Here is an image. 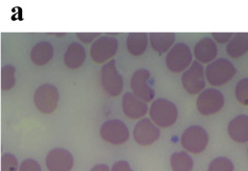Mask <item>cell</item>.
Here are the masks:
<instances>
[{
	"instance_id": "obj_1",
	"label": "cell",
	"mask_w": 248,
	"mask_h": 171,
	"mask_svg": "<svg viewBox=\"0 0 248 171\" xmlns=\"http://www.w3.org/2000/svg\"><path fill=\"white\" fill-rule=\"evenodd\" d=\"M178 108L167 99H157L150 108V115L158 127L167 128L176 123L178 119Z\"/></svg>"
},
{
	"instance_id": "obj_27",
	"label": "cell",
	"mask_w": 248,
	"mask_h": 171,
	"mask_svg": "<svg viewBox=\"0 0 248 171\" xmlns=\"http://www.w3.org/2000/svg\"><path fill=\"white\" fill-rule=\"evenodd\" d=\"M19 171H41V167L39 163L33 158H27L20 164Z\"/></svg>"
},
{
	"instance_id": "obj_7",
	"label": "cell",
	"mask_w": 248,
	"mask_h": 171,
	"mask_svg": "<svg viewBox=\"0 0 248 171\" xmlns=\"http://www.w3.org/2000/svg\"><path fill=\"white\" fill-rule=\"evenodd\" d=\"M224 96L216 88L204 89L198 96L197 109L203 115H210L219 113L224 106Z\"/></svg>"
},
{
	"instance_id": "obj_21",
	"label": "cell",
	"mask_w": 248,
	"mask_h": 171,
	"mask_svg": "<svg viewBox=\"0 0 248 171\" xmlns=\"http://www.w3.org/2000/svg\"><path fill=\"white\" fill-rule=\"evenodd\" d=\"M148 35L145 33H131L126 40V46L133 56H141L144 54L148 44Z\"/></svg>"
},
{
	"instance_id": "obj_23",
	"label": "cell",
	"mask_w": 248,
	"mask_h": 171,
	"mask_svg": "<svg viewBox=\"0 0 248 171\" xmlns=\"http://www.w3.org/2000/svg\"><path fill=\"white\" fill-rule=\"evenodd\" d=\"M15 71L16 69L13 65H4L1 69V89L9 90L15 85Z\"/></svg>"
},
{
	"instance_id": "obj_4",
	"label": "cell",
	"mask_w": 248,
	"mask_h": 171,
	"mask_svg": "<svg viewBox=\"0 0 248 171\" xmlns=\"http://www.w3.org/2000/svg\"><path fill=\"white\" fill-rule=\"evenodd\" d=\"M165 62L171 72L185 71L193 63V53L184 42H178L167 54Z\"/></svg>"
},
{
	"instance_id": "obj_18",
	"label": "cell",
	"mask_w": 248,
	"mask_h": 171,
	"mask_svg": "<svg viewBox=\"0 0 248 171\" xmlns=\"http://www.w3.org/2000/svg\"><path fill=\"white\" fill-rule=\"evenodd\" d=\"M54 57V47L48 41H40L31 51V60L36 65H46Z\"/></svg>"
},
{
	"instance_id": "obj_20",
	"label": "cell",
	"mask_w": 248,
	"mask_h": 171,
	"mask_svg": "<svg viewBox=\"0 0 248 171\" xmlns=\"http://www.w3.org/2000/svg\"><path fill=\"white\" fill-rule=\"evenodd\" d=\"M226 52L232 58H239L248 52V33H237L226 45Z\"/></svg>"
},
{
	"instance_id": "obj_3",
	"label": "cell",
	"mask_w": 248,
	"mask_h": 171,
	"mask_svg": "<svg viewBox=\"0 0 248 171\" xmlns=\"http://www.w3.org/2000/svg\"><path fill=\"white\" fill-rule=\"evenodd\" d=\"M182 147L190 154H201L208 145V133L199 125H193L186 128L181 137Z\"/></svg>"
},
{
	"instance_id": "obj_11",
	"label": "cell",
	"mask_w": 248,
	"mask_h": 171,
	"mask_svg": "<svg viewBox=\"0 0 248 171\" xmlns=\"http://www.w3.org/2000/svg\"><path fill=\"white\" fill-rule=\"evenodd\" d=\"M101 138L113 145H121L129 138L127 126L120 120H108L100 128Z\"/></svg>"
},
{
	"instance_id": "obj_9",
	"label": "cell",
	"mask_w": 248,
	"mask_h": 171,
	"mask_svg": "<svg viewBox=\"0 0 248 171\" xmlns=\"http://www.w3.org/2000/svg\"><path fill=\"white\" fill-rule=\"evenodd\" d=\"M118 50V41L115 37L103 36L95 40L91 46V57L96 63H105L115 56Z\"/></svg>"
},
{
	"instance_id": "obj_28",
	"label": "cell",
	"mask_w": 248,
	"mask_h": 171,
	"mask_svg": "<svg viewBox=\"0 0 248 171\" xmlns=\"http://www.w3.org/2000/svg\"><path fill=\"white\" fill-rule=\"evenodd\" d=\"M233 33H213V39L219 43H228L233 37Z\"/></svg>"
},
{
	"instance_id": "obj_26",
	"label": "cell",
	"mask_w": 248,
	"mask_h": 171,
	"mask_svg": "<svg viewBox=\"0 0 248 171\" xmlns=\"http://www.w3.org/2000/svg\"><path fill=\"white\" fill-rule=\"evenodd\" d=\"M1 171H18V161L14 155L5 154L2 156Z\"/></svg>"
},
{
	"instance_id": "obj_6",
	"label": "cell",
	"mask_w": 248,
	"mask_h": 171,
	"mask_svg": "<svg viewBox=\"0 0 248 171\" xmlns=\"http://www.w3.org/2000/svg\"><path fill=\"white\" fill-rule=\"evenodd\" d=\"M59 91L52 84H43L36 89L34 94V104L42 114H52L57 108L59 102Z\"/></svg>"
},
{
	"instance_id": "obj_10",
	"label": "cell",
	"mask_w": 248,
	"mask_h": 171,
	"mask_svg": "<svg viewBox=\"0 0 248 171\" xmlns=\"http://www.w3.org/2000/svg\"><path fill=\"white\" fill-rule=\"evenodd\" d=\"M133 94L144 102L153 101L155 89L151 83V72L145 69L136 71L131 80Z\"/></svg>"
},
{
	"instance_id": "obj_15",
	"label": "cell",
	"mask_w": 248,
	"mask_h": 171,
	"mask_svg": "<svg viewBox=\"0 0 248 171\" xmlns=\"http://www.w3.org/2000/svg\"><path fill=\"white\" fill-rule=\"evenodd\" d=\"M194 55L198 62L209 64L215 61L218 55V47L213 38L204 37L197 42L194 48Z\"/></svg>"
},
{
	"instance_id": "obj_24",
	"label": "cell",
	"mask_w": 248,
	"mask_h": 171,
	"mask_svg": "<svg viewBox=\"0 0 248 171\" xmlns=\"http://www.w3.org/2000/svg\"><path fill=\"white\" fill-rule=\"evenodd\" d=\"M208 171H234V166L228 157H218L210 162Z\"/></svg>"
},
{
	"instance_id": "obj_29",
	"label": "cell",
	"mask_w": 248,
	"mask_h": 171,
	"mask_svg": "<svg viewBox=\"0 0 248 171\" xmlns=\"http://www.w3.org/2000/svg\"><path fill=\"white\" fill-rule=\"evenodd\" d=\"M76 36L79 40H81L84 43H91L92 41H94L97 37L100 36L99 33H77Z\"/></svg>"
},
{
	"instance_id": "obj_19",
	"label": "cell",
	"mask_w": 248,
	"mask_h": 171,
	"mask_svg": "<svg viewBox=\"0 0 248 171\" xmlns=\"http://www.w3.org/2000/svg\"><path fill=\"white\" fill-rule=\"evenodd\" d=\"M148 36L153 50L160 55L170 51L176 40V35L173 33H151Z\"/></svg>"
},
{
	"instance_id": "obj_30",
	"label": "cell",
	"mask_w": 248,
	"mask_h": 171,
	"mask_svg": "<svg viewBox=\"0 0 248 171\" xmlns=\"http://www.w3.org/2000/svg\"><path fill=\"white\" fill-rule=\"evenodd\" d=\"M111 171H133V169L131 168V165H129L128 162L118 161L113 165Z\"/></svg>"
},
{
	"instance_id": "obj_17",
	"label": "cell",
	"mask_w": 248,
	"mask_h": 171,
	"mask_svg": "<svg viewBox=\"0 0 248 171\" xmlns=\"http://www.w3.org/2000/svg\"><path fill=\"white\" fill-rule=\"evenodd\" d=\"M85 50L78 42H72L64 54V63L71 70H77L85 61Z\"/></svg>"
},
{
	"instance_id": "obj_14",
	"label": "cell",
	"mask_w": 248,
	"mask_h": 171,
	"mask_svg": "<svg viewBox=\"0 0 248 171\" xmlns=\"http://www.w3.org/2000/svg\"><path fill=\"white\" fill-rule=\"evenodd\" d=\"M122 109L124 114L132 120L143 118L148 112L146 102L142 101L133 93L124 94L122 99Z\"/></svg>"
},
{
	"instance_id": "obj_22",
	"label": "cell",
	"mask_w": 248,
	"mask_h": 171,
	"mask_svg": "<svg viewBox=\"0 0 248 171\" xmlns=\"http://www.w3.org/2000/svg\"><path fill=\"white\" fill-rule=\"evenodd\" d=\"M172 171H191L194 167V160L187 151L175 152L170 157Z\"/></svg>"
},
{
	"instance_id": "obj_12",
	"label": "cell",
	"mask_w": 248,
	"mask_h": 171,
	"mask_svg": "<svg viewBox=\"0 0 248 171\" xmlns=\"http://www.w3.org/2000/svg\"><path fill=\"white\" fill-rule=\"evenodd\" d=\"M160 138L159 127L148 119H142L134 128V139L139 145L148 146Z\"/></svg>"
},
{
	"instance_id": "obj_25",
	"label": "cell",
	"mask_w": 248,
	"mask_h": 171,
	"mask_svg": "<svg viewBox=\"0 0 248 171\" xmlns=\"http://www.w3.org/2000/svg\"><path fill=\"white\" fill-rule=\"evenodd\" d=\"M235 98L240 104L248 106V78H243L235 85Z\"/></svg>"
},
{
	"instance_id": "obj_8",
	"label": "cell",
	"mask_w": 248,
	"mask_h": 171,
	"mask_svg": "<svg viewBox=\"0 0 248 171\" xmlns=\"http://www.w3.org/2000/svg\"><path fill=\"white\" fill-rule=\"evenodd\" d=\"M101 84L105 93L117 97L122 93L123 78L116 67V61L110 60L101 69Z\"/></svg>"
},
{
	"instance_id": "obj_16",
	"label": "cell",
	"mask_w": 248,
	"mask_h": 171,
	"mask_svg": "<svg viewBox=\"0 0 248 171\" xmlns=\"http://www.w3.org/2000/svg\"><path fill=\"white\" fill-rule=\"evenodd\" d=\"M228 136L234 142L246 143L248 141V115L239 114L227 126Z\"/></svg>"
},
{
	"instance_id": "obj_5",
	"label": "cell",
	"mask_w": 248,
	"mask_h": 171,
	"mask_svg": "<svg viewBox=\"0 0 248 171\" xmlns=\"http://www.w3.org/2000/svg\"><path fill=\"white\" fill-rule=\"evenodd\" d=\"M206 77L203 65L193 61V63L186 70L182 75V84L184 89L190 95L201 94L205 87Z\"/></svg>"
},
{
	"instance_id": "obj_13",
	"label": "cell",
	"mask_w": 248,
	"mask_h": 171,
	"mask_svg": "<svg viewBox=\"0 0 248 171\" xmlns=\"http://www.w3.org/2000/svg\"><path fill=\"white\" fill-rule=\"evenodd\" d=\"M46 164L48 171H71L74 166V157L69 150L55 148L48 152Z\"/></svg>"
},
{
	"instance_id": "obj_2",
	"label": "cell",
	"mask_w": 248,
	"mask_h": 171,
	"mask_svg": "<svg viewBox=\"0 0 248 171\" xmlns=\"http://www.w3.org/2000/svg\"><path fill=\"white\" fill-rule=\"evenodd\" d=\"M235 72H237V70L231 61L225 58H220L206 66L205 77L210 85L221 86V85L231 81Z\"/></svg>"
},
{
	"instance_id": "obj_31",
	"label": "cell",
	"mask_w": 248,
	"mask_h": 171,
	"mask_svg": "<svg viewBox=\"0 0 248 171\" xmlns=\"http://www.w3.org/2000/svg\"><path fill=\"white\" fill-rule=\"evenodd\" d=\"M91 171H110V170H109V167L108 166V165L99 164V165H96L95 167H93L91 169Z\"/></svg>"
}]
</instances>
